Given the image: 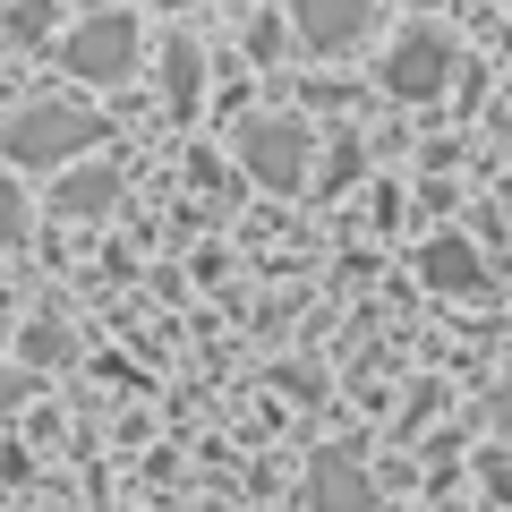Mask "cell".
Listing matches in <instances>:
<instances>
[{
    "label": "cell",
    "mask_w": 512,
    "mask_h": 512,
    "mask_svg": "<svg viewBox=\"0 0 512 512\" xmlns=\"http://www.w3.org/2000/svg\"><path fill=\"white\" fill-rule=\"evenodd\" d=\"M0 146L18 171H60L77 163L86 146H103V111H77V103H26L18 120L0 128Z\"/></svg>",
    "instance_id": "obj_1"
},
{
    "label": "cell",
    "mask_w": 512,
    "mask_h": 512,
    "mask_svg": "<svg viewBox=\"0 0 512 512\" xmlns=\"http://www.w3.org/2000/svg\"><path fill=\"white\" fill-rule=\"evenodd\" d=\"M60 69L86 77V86H120V77H137V18H128V9H94V18H77L69 43H60Z\"/></svg>",
    "instance_id": "obj_2"
},
{
    "label": "cell",
    "mask_w": 512,
    "mask_h": 512,
    "mask_svg": "<svg viewBox=\"0 0 512 512\" xmlns=\"http://www.w3.org/2000/svg\"><path fill=\"white\" fill-rule=\"evenodd\" d=\"M453 86V35L436 26H410L393 52H384V94H402V103H427V94Z\"/></svg>",
    "instance_id": "obj_3"
},
{
    "label": "cell",
    "mask_w": 512,
    "mask_h": 512,
    "mask_svg": "<svg viewBox=\"0 0 512 512\" xmlns=\"http://www.w3.org/2000/svg\"><path fill=\"white\" fill-rule=\"evenodd\" d=\"M291 26H299V52L342 60V52H359V43H367V26H376V0H299Z\"/></svg>",
    "instance_id": "obj_4"
},
{
    "label": "cell",
    "mask_w": 512,
    "mask_h": 512,
    "mask_svg": "<svg viewBox=\"0 0 512 512\" xmlns=\"http://www.w3.org/2000/svg\"><path fill=\"white\" fill-rule=\"evenodd\" d=\"M239 163L265 188H299V171H308V128L299 120H248L239 128Z\"/></svg>",
    "instance_id": "obj_5"
},
{
    "label": "cell",
    "mask_w": 512,
    "mask_h": 512,
    "mask_svg": "<svg viewBox=\"0 0 512 512\" xmlns=\"http://www.w3.org/2000/svg\"><path fill=\"white\" fill-rule=\"evenodd\" d=\"M308 495H316V512H376V487H367L359 444H325V453H316Z\"/></svg>",
    "instance_id": "obj_6"
},
{
    "label": "cell",
    "mask_w": 512,
    "mask_h": 512,
    "mask_svg": "<svg viewBox=\"0 0 512 512\" xmlns=\"http://www.w3.org/2000/svg\"><path fill=\"white\" fill-rule=\"evenodd\" d=\"M427 282H436V291H478V282H487V265H478V248L470 239H427Z\"/></svg>",
    "instance_id": "obj_7"
},
{
    "label": "cell",
    "mask_w": 512,
    "mask_h": 512,
    "mask_svg": "<svg viewBox=\"0 0 512 512\" xmlns=\"http://www.w3.org/2000/svg\"><path fill=\"white\" fill-rule=\"evenodd\" d=\"M111 197H120V171H103V163H94V171H69L52 205H60V214H77V222H86V214H103Z\"/></svg>",
    "instance_id": "obj_8"
},
{
    "label": "cell",
    "mask_w": 512,
    "mask_h": 512,
    "mask_svg": "<svg viewBox=\"0 0 512 512\" xmlns=\"http://www.w3.org/2000/svg\"><path fill=\"white\" fill-rule=\"evenodd\" d=\"M163 94H171V111H197V94H205L197 43H171V52H163Z\"/></svg>",
    "instance_id": "obj_9"
},
{
    "label": "cell",
    "mask_w": 512,
    "mask_h": 512,
    "mask_svg": "<svg viewBox=\"0 0 512 512\" xmlns=\"http://www.w3.org/2000/svg\"><path fill=\"white\" fill-rule=\"evenodd\" d=\"M26 239V197H18V180H0V248H18Z\"/></svg>",
    "instance_id": "obj_10"
},
{
    "label": "cell",
    "mask_w": 512,
    "mask_h": 512,
    "mask_svg": "<svg viewBox=\"0 0 512 512\" xmlns=\"http://www.w3.org/2000/svg\"><path fill=\"white\" fill-rule=\"evenodd\" d=\"M9 26H18V35H52V0H18V18H9Z\"/></svg>",
    "instance_id": "obj_11"
},
{
    "label": "cell",
    "mask_w": 512,
    "mask_h": 512,
    "mask_svg": "<svg viewBox=\"0 0 512 512\" xmlns=\"http://www.w3.org/2000/svg\"><path fill=\"white\" fill-rule=\"evenodd\" d=\"M26 350H35V359H60V350H69V333H60V325H26Z\"/></svg>",
    "instance_id": "obj_12"
},
{
    "label": "cell",
    "mask_w": 512,
    "mask_h": 512,
    "mask_svg": "<svg viewBox=\"0 0 512 512\" xmlns=\"http://www.w3.org/2000/svg\"><path fill=\"white\" fill-rule=\"evenodd\" d=\"M26 402V376H18V367H0V410H18Z\"/></svg>",
    "instance_id": "obj_13"
},
{
    "label": "cell",
    "mask_w": 512,
    "mask_h": 512,
    "mask_svg": "<svg viewBox=\"0 0 512 512\" xmlns=\"http://www.w3.org/2000/svg\"><path fill=\"white\" fill-rule=\"evenodd\" d=\"M487 410H495V436H512V384H495V402H487Z\"/></svg>",
    "instance_id": "obj_14"
},
{
    "label": "cell",
    "mask_w": 512,
    "mask_h": 512,
    "mask_svg": "<svg viewBox=\"0 0 512 512\" xmlns=\"http://www.w3.org/2000/svg\"><path fill=\"white\" fill-rule=\"evenodd\" d=\"M154 9H180V0H154Z\"/></svg>",
    "instance_id": "obj_15"
}]
</instances>
